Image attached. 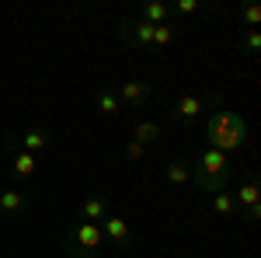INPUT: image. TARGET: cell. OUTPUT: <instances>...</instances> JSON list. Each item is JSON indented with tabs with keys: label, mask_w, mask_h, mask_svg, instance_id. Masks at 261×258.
<instances>
[{
	"label": "cell",
	"mask_w": 261,
	"mask_h": 258,
	"mask_svg": "<svg viewBox=\"0 0 261 258\" xmlns=\"http://www.w3.org/2000/svg\"><path fill=\"white\" fill-rule=\"evenodd\" d=\"M94 105H98L101 115H119V112H122V105H119V98H115V91H108V87H101L98 95H94Z\"/></svg>",
	"instance_id": "16"
},
{
	"label": "cell",
	"mask_w": 261,
	"mask_h": 258,
	"mask_svg": "<svg viewBox=\"0 0 261 258\" xmlns=\"http://www.w3.org/2000/svg\"><path fill=\"white\" fill-rule=\"evenodd\" d=\"M108 217V196H87L77 206V220H87V223H101Z\"/></svg>",
	"instance_id": "9"
},
{
	"label": "cell",
	"mask_w": 261,
	"mask_h": 258,
	"mask_svg": "<svg viewBox=\"0 0 261 258\" xmlns=\"http://www.w3.org/2000/svg\"><path fill=\"white\" fill-rule=\"evenodd\" d=\"M115 98H119L122 108H146L153 98V84L146 77H129L115 87Z\"/></svg>",
	"instance_id": "5"
},
{
	"label": "cell",
	"mask_w": 261,
	"mask_h": 258,
	"mask_svg": "<svg viewBox=\"0 0 261 258\" xmlns=\"http://www.w3.org/2000/svg\"><path fill=\"white\" fill-rule=\"evenodd\" d=\"M209 199H213V213H216V217H223V220H233L237 213H241L230 192H216V196H209Z\"/></svg>",
	"instance_id": "15"
},
{
	"label": "cell",
	"mask_w": 261,
	"mask_h": 258,
	"mask_svg": "<svg viewBox=\"0 0 261 258\" xmlns=\"http://www.w3.org/2000/svg\"><path fill=\"white\" fill-rule=\"evenodd\" d=\"M4 150H7V157H11V164H14V175H18V178H32V175H35L39 160H35V154H28V150L21 147L18 136L4 133Z\"/></svg>",
	"instance_id": "6"
},
{
	"label": "cell",
	"mask_w": 261,
	"mask_h": 258,
	"mask_svg": "<svg viewBox=\"0 0 261 258\" xmlns=\"http://www.w3.org/2000/svg\"><path fill=\"white\" fill-rule=\"evenodd\" d=\"M244 25H251V28H258V21H261V7H254V4H251V7H244Z\"/></svg>",
	"instance_id": "22"
},
{
	"label": "cell",
	"mask_w": 261,
	"mask_h": 258,
	"mask_svg": "<svg viewBox=\"0 0 261 258\" xmlns=\"http://www.w3.org/2000/svg\"><path fill=\"white\" fill-rule=\"evenodd\" d=\"M174 35H178V28H174L171 21L157 25V28H153V49H157V45H167V42H174Z\"/></svg>",
	"instance_id": "18"
},
{
	"label": "cell",
	"mask_w": 261,
	"mask_h": 258,
	"mask_svg": "<svg viewBox=\"0 0 261 258\" xmlns=\"http://www.w3.org/2000/svg\"><path fill=\"white\" fill-rule=\"evenodd\" d=\"M153 28H157V25H150V21H143V18H122L115 32H119V39L125 42V45L150 53V49H153Z\"/></svg>",
	"instance_id": "4"
},
{
	"label": "cell",
	"mask_w": 261,
	"mask_h": 258,
	"mask_svg": "<svg viewBox=\"0 0 261 258\" xmlns=\"http://www.w3.org/2000/svg\"><path fill=\"white\" fill-rule=\"evenodd\" d=\"M140 18H143V21H150V25H164V21L171 18V7H167V4H161V0H150V4L143 7Z\"/></svg>",
	"instance_id": "17"
},
{
	"label": "cell",
	"mask_w": 261,
	"mask_h": 258,
	"mask_svg": "<svg viewBox=\"0 0 261 258\" xmlns=\"http://www.w3.org/2000/svg\"><path fill=\"white\" fill-rule=\"evenodd\" d=\"M101 241H105V234H101L98 223L81 220V223H73V227L63 234V255L66 258H98Z\"/></svg>",
	"instance_id": "3"
},
{
	"label": "cell",
	"mask_w": 261,
	"mask_h": 258,
	"mask_svg": "<svg viewBox=\"0 0 261 258\" xmlns=\"http://www.w3.org/2000/svg\"><path fill=\"white\" fill-rule=\"evenodd\" d=\"M101 234L112 241L115 251H125V248L133 244V230H129V223H125L122 217H105L101 220Z\"/></svg>",
	"instance_id": "8"
},
{
	"label": "cell",
	"mask_w": 261,
	"mask_h": 258,
	"mask_svg": "<svg viewBox=\"0 0 261 258\" xmlns=\"http://www.w3.org/2000/svg\"><path fill=\"white\" fill-rule=\"evenodd\" d=\"M18 143L28 150V154H45V150L53 147V136H49L45 129H28L24 136H18Z\"/></svg>",
	"instance_id": "13"
},
{
	"label": "cell",
	"mask_w": 261,
	"mask_h": 258,
	"mask_svg": "<svg viewBox=\"0 0 261 258\" xmlns=\"http://www.w3.org/2000/svg\"><path fill=\"white\" fill-rule=\"evenodd\" d=\"M209 105H213V95L209 98H195V95H185L171 105V119L174 122H195L202 112H209Z\"/></svg>",
	"instance_id": "7"
},
{
	"label": "cell",
	"mask_w": 261,
	"mask_h": 258,
	"mask_svg": "<svg viewBox=\"0 0 261 258\" xmlns=\"http://www.w3.org/2000/svg\"><path fill=\"white\" fill-rule=\"evenodd\" d=\"M164 178L171 181V185H185V181H192V164L181 157H171L164 164Z\"/></svg>",
	"instance_id": "14"
},
{
	"label": "cell",
	"mask_w": 261,
	"mask_h": 258,
	"mask_svg": "<svg viewBox=\"0 0 261 258\" xmlns=\"http://www.w3.org/2000/svg\"><path fill=\"white\" fill-rule=\"evenodd\" d=\"M164 133V126L157 119H136V126H133V139L140 143V147H150V143H157Z\"/></svg>",
	"instance_id": "12"
},
{
	"label": "cell",
	"mask_w": 261,
	"mask_h": 258,
	"mask_svg": "<svg viewBox=\"0 0 261 258\" xmlns=\"http://www.w3.org/2000/svg\"><path fill=\"white\" fill-rule=\"evenodd\" d=\"M143 154H146V147H140L136 139H129V143H125V150H122V157H125V160H140Z\"/></svg>",
	"instance_id": "20"
},
{
	"label": "cell",
	"mask_w": 261,
	"mask_h": 258,
	"mask_svg": "<svg viewBox=\"0 0 261 258\" xmlns=\"http://www.w3.org/2000/svg\"><path fill=\"white\" fill-rule=\"evenodd\" d=\"M230 178H233V160H230V154L213 150V147H202L195 164H192V181L199 185V192H205V196L226 192Z\"/></svg>",
	"instance_id": "2"
},
{
	"label": "cell",
	"mask_w": 261,
	"mask_h": 258,
	"mask_svg": "<svg viewBox=\"0 0 261 258\" xmlns=\"http://www.w3.org/2000/svg\"><path fill=\"white\" fill-rule=\"evenodd\" d=\"M24 209H28V196L14 189H0V217H21Z\"/></svg>",
	"instance_id": "11"
},
{
	"label": "cell",
	"mask_w": 261,
	"mask_h": 258,
	"mask_svg": "<svg viewBox=\"0 0 261 258\" xmlns=\"http://www.w3.org/2000/svg\"><path fill=\"white\" fill-rule=\"evenodd\" d=\"M244 45H247V53H251V56H254V53H261V32H258V28H247Z\"/></svg>",
	"instance_id": "19"
},
{
	"label": "cell",
	"mask_w": 261,
	"mask_h": 258,
	"mask_svg": "<svg viewBox=\"0 0 261 258\" xmlns=\"http://www.w3.org/2000/svg\"><path fill=\"white\" fill-rule=\"evenodd\" d=\"M205 139H209L213 150L233 154V150H241L244 143H251V122L244 119L241 112L226 108L223 105V95H213L209 119H205Z\"/></svg>",
	"instance_id": "1"
},
{
	"label": "cell",
	"mask_w": 261,
	"mask_h": 258,
	"mask_svg": "<svg viewBox=\"0 0 261 258\" xmlns=\"http://www.w3.org/2000/svg\"><path fill=\"white\" fill-rule=\"evenodd\" d=\"M195 11H199V0H178L171 7V14H195Z\"/></svg>",
	"instance_id": "21"
},
{
	"label": "cell",
	"mask_w": 261,
	"mask_h": 258,
	"mask_svg": "<svg viewBox=\"0 0 261 258\" xmlns=\"http://www.w3.org/2000/svg\"><path fill=\"white\" fill-rule=\"evenodd\" d=\"M233 202H237V209H251V206H258L261 202V196H258V175L254 171H247L244 175V181H241V192L233 196Z\"/></svg>",
	"instance_id": "10"
}]
</instances>
